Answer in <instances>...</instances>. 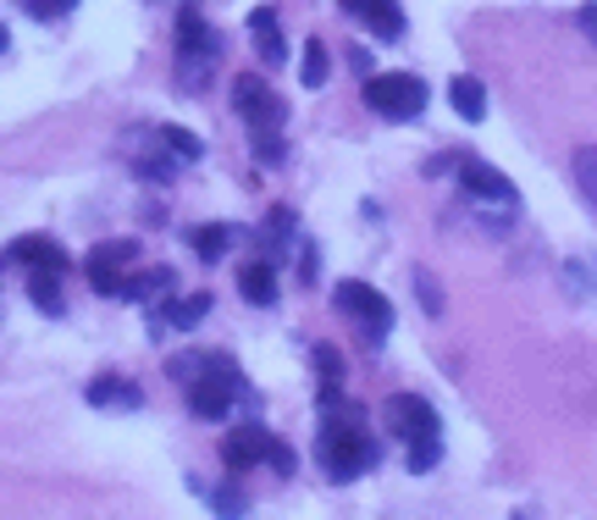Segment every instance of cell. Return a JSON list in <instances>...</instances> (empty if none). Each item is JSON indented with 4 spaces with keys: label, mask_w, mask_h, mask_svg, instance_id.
Masks as SVG:
<instances>
[{
    "label": "cell",
    "mask_w": 597,
    "mask_h": 520,
    "mask_svg": "<svg viewBox=\"0 0 597 520\" xmlns=\"http://www.w3.org/2000/svg\"><path fill=\"white\" fill-rule=\"evenodd\" d=\"M232 106H238V117L249 122L254 139H261V133H283L288 106H283V95L272 90L261 72H238V83H232Z\"/></svg>",
    "instance_id": "3"
},
{
    "label": "cell",
    "mask_w": 597,
    "mask_h": 520,
    "mask_svg": "<svg viewBox=\"0 0 597 520\" xmlns=\"http://www.w3.org/2000/svg\"><path fill=\"white\" fill-rule=\"evenodd\" d=\"M7 260H17V267H28V272H67V249L56 244V238H45V233H23V238H12L7 244Z\"/></svg>",
    "instance_id": "10"
},
{
    "label": "cell",
    "mask_w": 597,
    "mask_h": 520,
    "mask_svg": "<svg viewBox=\"0 0 597 520\" xmlns=\"http://www.w3.org/2000/svg\"><path fill=\"white\" fill-rule=\"evenodd\" d=\"M160 144H166V155H178V161H200L205 155V139L189 133V128H178V122L160 128Z\"/></svg>",
    "instance_id": "20"
},
{
    "label": "cell",
    "mask_w": 597,
    "mask_h": 520,
    "mask_svg": "<svg viewBox=\"0 0 597 520\" xmlns=\"http://www.w3.org/2000/svg\"><path fill=\"white\" fill-rule=\"evenodd\" d=\"M315 272H321V255H315V249H305V260H299V277H305V283H315Z\"/></svg>",
    "instance_id": "31"
},
{
    "label": "cell",
    "mask_w": 597,
    "mask_h": 520,
    "mask_svg": "<svg viewBox=\"0 0 597 520\" xmlns=\"http://www.w3.org/2000/svg\"><path fill=\"white\" fill-rule=\"evenodd\" d=\"M232 399H238V371H200L189 382V410L200 421H227L232 415Z\"/></svg>",
    "instance_id": "8"
},
{
    "label": "cell",
    "mask_w": 597,
    "mask_h": 520,
    "mask_svg": "<svg viewBox=\"0 0 597 520\" xmlns=\"http://www.w3.org/2000/svg\"><path fill=\"white\" fill-rule=\"evenodd\" d=\"M249 45H254V56H261L266 67H283L288 39H283V28H277V7H254V12H249Z\"/></svg>",
    "instance_id": "13"
},
{
    "label": "cell",
    "mask_w": 597,
    "mask_h": 520,
    "mask_svg": "<svg viewBox=\"0 0 597 520\" xmlns=\"http://www.w3.org/2000/svg\"><path fill=\"white\" fill-rule=\"evenodd\" d=\"M337 7H344L360 28H371L377 39H398L404 34V7L398 0H337Z\"/></svg>",
    "instance_id": "11"
},
{
    "label": "cell",
    "mask_w": 597,
    "mask_h": 520,
    "mask_svg": "<svg viewBox=\"0 0 597 520\" xmlns=\"http://www.w3.org/2000/svg\"><path fill=\"white\" fill-rule=\"evenodd\" d=\"M211 316V294H178V299H166V321H172L178 332H189V327H200Z\"/></svg>",
    "instance_id": "18"
},
{
    "label": "cell",
    "mask_w": 597,
    "mask_h": 520,
    "mask_svg": "<svg viewBox=\"0 0 597 520\" xmlns=\"http://www.w3.org/2000/svg\"><path fill=\"white\" fill-rule=\"evenodd\" d=\"M337 310L344 316H355L360 321V332H366V343L371 350H382V338H387V327H393V305L371 288V283H337Z\"/></svg>",
    "instance_id": "5"
},
{
    "label": "cell",
    "mask_w": 597,
    "mask_h": 520,
    "mask_svg": "<svg viewBox=\"0 0 597 520\" xmlns=\"http://www.w3.org/2000/svg\"><path fill=\"white\" fill-rule=\"evenodd\" d=\"M382 421H387V432L404 444V449H426V444H443V421H438V410L426 404V399H415V393H393L387 404H382Z\"/></svg>",
    "instance_id": "4"
},
{
    "label": "cell",
    "mask_w": 597,
    "mask_h": 520,
    "mask_svg": "<svg viewBox=\"0 0 597 520\" xmlns=\"http://www.w3.org/2000/svg\"><path fill=\"white\" fill-rule=\"evenodd\" d=\"M216 515H222V520H243V498L222 487V493H216Z\"/></svg>",
    "instance_id": "29"
},
{
    "label": "cell",
    "mask_w": 597,
    "mask_h": 520,
    "mask_svg": "<svg viewBox=\"0 0 597 520\" xmlns=\"http://www.w3.org/2000/svg\"><path fill=\"white\" fill-rule=\"evenodd\" d=\"M326 78H332V56H326L321 39H310L305 45V61H299V83H305V90H321Z\"/></svg>",
    "instance_id": "19"
},
{
    "label": "cell",
    "mask_w": 597,
    "mask_h": 520,
    "mask_svg": "<svg viewBox=\"0 0 597 520\" xmlns=\"http://www.w3.org/2000/svg\"><path fill=\"white\" fill-rule=\"evenodd\" d=\"M150 288H172V272H166V267H150V272H139V277L128 283V299H150Z\"/></svg>",
    "instance_id": "24"
},
{
    "label": "cell",
    "mask_w": 597,
    "mask_h": 520,
    "mask_svg": "<svg viewBox=\"0 0 597 520\" xmlns=\"http://www.w3.org/2000/svg\"><path fill=\"white\" fill-rule=\"evenodd\" d=\"M28 294H34L39 310L61 316V283H56V272H28Z\"/></svg>",
    "instance_id": "22"
},
{
    "label": "cell",
    "mask_w": 597,
    "mask_h": 520,
    "mask_svg": "<svg viewBox=\"0 0 597 520\" xmlns=\"http://www.w3.org/2000/svg\"><path fill=\"white\" fill-rule=\"evenodd\" d=\"M133 172H139V178H150V184H172L178 178V155H139Z\"/></svg>",
    "instance_id": "23"
},
{
    "label": "cell",
    "mask_w": 597,
    "mask_h": 520,
    "mask_svg": "<svg viewBox=\"0 0 597 520\" xmlns=\"http://www.w3.org/2000/svg\"><path fill=\"white\" fill-rule=\"evenodd\" d=\"M189 244H194V255L205 260V267H216V260L232 249V227H227V222H205V227L189 233Z\"/></svg>",
    "instance_id": "17"
},
{
    "label": "cell",
    "mask_w": 597,
    "mask_h": 520,
    "mask_svg": "<svg viewBox=\"0 0 597 520\" xmlns=\"http://www.w3.org/2000/svg\"><path fill=\"white\" fill-rule=\"evenodd\" d=\"M83 399H89V404H122V410H139L144 404V393L133 382H122V377H95L89 388H83Z\"/></svg>",
    "instance_id": "16"
},
{
    "label": "cell",
    "mask_w": 597,
    "mask_h": 520,
    "mask_svg": "<svg viewBox=\"0 0 597 520\" xmlns=\"http://www.w3.org/2000/svg\"><path fill=\"white\" fill-rule=\"evenodd\" d=\"M238 294L249 305H272L277 299V267H272V260H249V267L238 272Z\"/></svg>",
    "instance_id": "15"
},
{
    "label": "cell",
    "mask_w": 597,
    "mask_h": 520,
    "mask_svg": "<svg viewBox=\"0 0 597 520\" xmlns=\"http://www.w3.org/2000/svg\"><path fill=\"white\" fill-rule=\"evenodd\" d=\"M349 67H355V72H371V50L355 45V50H349ZM371 78H377V72H371Z\"/></svg>",
    "instance_id": "32"
},
{
    "label": "cell",
    "mask_w": 597,
    "mask_h": 520,
    "mask_svg": "<svg viewBox=\"0 0 597 520\" xmlns=\"http://www.w3.org/2000/svg\"><path fill=\"white\" fill-rule=\"evenodd\" d=\"M321 465L332 471V482H355L377 465V444L360 432V415H344V421L321 426Z\"/></svg>",
    "instance_id": "1"
},
{
    "label": "cell",
    "mask_w": 597,
    "mask_h": 520,
    "mask_svg": "<svg viewBox=\"0 0 597 520\" xmlns=\"http://www.w3.org/2000/svg\"><path fill=\"white\" fill-rule=\"evenodd\" d=\"M459 184H465V194H476V200H498V205H521V189L503 178V172L492 166V161H476V155H459Z\"/></svg>",
    "instance_id": "9"
},
{
    "label": "cell",
    "mask_w": 597,
    "mask_h": 520,
    "mask_svg": "<svg viewBox=\"0 0 597 520\" xmlns=\"http://www.w3.org/2000/svg\"><path fill=\"white\" fill-rule=\"evenodd\" d=\"M178 56H189V61H216V56H222V34H216L200 12H178Z\"/></svg>",
    "instance_id": "12"
},
{
    "label": "cell",
    "mask_w": 597,
    "mask_h": 520,
    "mask_svg": "<svg viewBox=\"0 0 597 520\" xmlns=\"http://www.w3.org/2000/svg\"><path fill=\"white\" fill-rule=\"evenodd\" d=\"M254 155H261V166H283V155H288L283 133H261V139H254Z\"/></svg>",
    "instance_id": "26"
},
{
    "label": "cell",
    "mask_w": 597,
    "mask_h": 520,
    "mask_svg": "<svg viewBox=\"0 0 597 520\" xmlns=\"http://www.w3.org/2000/svg\"><path fill=\"white\" fill-rule=\"evenodd\" d=\"M575 23L586 28V39H597V0H586V7L575 12Z\"/></svg>",
    "instance_id": "30"
},
{
    "label": "cell",
    "mask_w": 597,
    "mask_h": 520,
    "mask_svg": "<svg viewBox=\"0 0 597 520\" xmlns=\"http://www.w3.org/2000/svg\"><path fill=\"white\" fill-rule=\"evenodd\" d=\"M23 7L34 12V17H61V12H72L77 0H23Z\"/></svg>",
    "instance_id": "27"
},
{
    "label": "cell",
    "mask_w": 597,
    "mask_h": 520,
    "mask_svg": "<svg viewBox=\"0 0 597 520\" xmlns=\"http://www.w3.org/2000/svg\"><path fill=\"white\" fill-rule=\"evenodd\" d=\"M277 460V438L266 426H232L227 438H222V465L227 471H249V465H272Z\"/></svg>",
    "instance_id": "7"
},
{
    "label": "cell",
    "mask_w": 597,
    "mask_h": 520,
    "mask_svg": "<svg viewBox=\"0 0 597 520\" xmlns=\"http://www.w3.org/2000/svg\"><path fill=\"white\" fill-rule=\"evenodd\" d=\"M575 184H581L586 205L597 211V144H581V150H575Z\"/></svg>",
    "instance_id": "21"
},
{
    "label": "cell",
    "mask_w": 597,
    "mask_h": 520,
    "mask_svg": "<svg viewBox=\"0 0 597 520\" xmlns=\"http://www.w3.org/2000/svg\"><path fill=\"white\" fill-rule=\"evenodd\" d=\"M415 288H420V310L426 316H443V294H438V277L432 272H415Z\"/></svg>",
    "instance_id": "25"
},
{
    "label": "cell",
    "mask_w": 597,
    "mask_h": 520,
    "mask_svg": "<svg viewBox=\"0 0 597 520\" xmlns=\"http://www.w3.org/2000/svg\"><path fill=\"white\" fill-rule=\"evenodd\" d=\"M443 454V444H426V449H409V471H432Z\"/></svg>",
    "instance_id": "28"
},
{
    "label": "cell",
    "mask_w": 597,
    "mask_h": 520,
    "mask_svg": "<svg viewBox=\"0 0 597 520\" xmlns=\"http://www.w3.org/2000/svg\"><path fill=\"white\" fill-rule=\"evenodd\" d=\"M449 106H454L465 122H481V117H487V83H481L476 72L449 78Z\"/></svg>",
    "instance_id": "14"
},
{
    "label": "cell",
    "mask_w": 597,
    "mask_h": 520,
    "mask_svg": "<svg viewBox=\"0 0 597 520\" xmlns=\"http://www.w3.org/2000/svg\"><path fill=\"white\" fill-rule=\"evenodd\" d=\"M139 260V244L133 238H111V244H95V255H89V283H95V294H111V299H128V267Z\"/></svg>",
    "instance_id": "6"
},
{
    "label": "cell",
    "mask_w": 597,
    "mask_h": 520,
    "mask_svg": "<svg viewBox=\"0 0 597 520\" xmlns=\"http://www.w3.org/2000/svg\"><path fill=\"white\" fill-rule=\"evenodd\" d=\"M426 101H432V90L415 78V72H377L366 78V106L377 117H393V122H415L426 111Z\"/></svg>",
    "instance_id": "2"
}]
</instances>
